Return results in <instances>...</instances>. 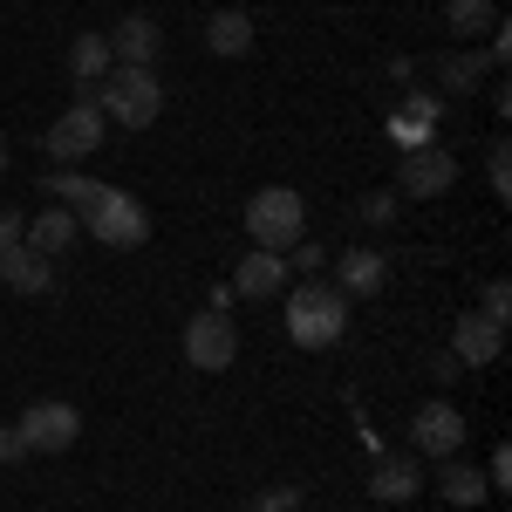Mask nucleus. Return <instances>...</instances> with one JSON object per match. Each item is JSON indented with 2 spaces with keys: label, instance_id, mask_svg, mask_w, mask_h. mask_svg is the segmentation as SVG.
<instances>
[{
  "label": "nucleus",
  "instance_id": "nucleus-1",
  "mask_svg": "<svg viewBox=\"0 0 512 512\" xmlns=\"http://www.w3.org/2000/svg\"><path fill=\"white\" fill-rule=\"evenodd\" d=\"M349 335V294L335 280H301L287 294V342L294 349H335Z\"/></svg>",
  "mask_w": 512,
  "mask_h": 512
},
{
  "label": "nucleus",
  "instance_id": "nucleus-2",
  "mask_svg": "<svg viewBox=\"0 0 512 512\" xmlns=\"http://www.w3.org/2000/svg\"><path fill=\"white\" fill-rule=\"evenodd\" d=\"M89 103L103 110V123H123V130H151L164 117V82L151 69H110V76L89 89Z\"/></svg>",
  "mask_w": 512,
  "mask_h": 512
},
{
  "label": "nucleus",
  "instance_id": "nucleus-3",
  "mask_svg": "<svg viewBox=\"0 0 512 512\" xmlns=\"http://www.w3.org/2000/svg\"><path fill=\"white\" fill-rule=\"evenodd\" d=\"M301 233H308V198L294 192V185H260V192L246 198V239L253 246L287 253Z\"/></svg>",
  "mask_w": 512,
  "mask_h": 512
},
{
  "label": "nucleus",
  "instance_id": "nucleus-4",
  "mask_svg": "<svg viewBox=\"0 0 512 512\" xmlns=\"http://www.w3.org/2000/svg\"><path fill=\"white\" fill-rule=\"evenodd\" d=\"M82 226H89V239H96V246L130 253V246H144V239H151V212H144V198L103 185V192L82 205Z\"/></svg>",
  "mask_w": 512,
  "mask_h": 512
},
{
  "label": "nucleus",
  "instance_id": "nucleus-5",
  "mask_svg": "<svg viewBox=\"0 0 512 512\" xmlns=\"http://www.w3.org/2000/svg\"><path fill=\"white\" fill-rule=\"evenodd\" d=\"M103 130H110V123H103V110H96L89 96H76V103H69L62 117L48 123L41 151L55 158V171H76V164H89L96 151H103Z\"/></svg>",
  "mask_w": 512,
  "mask_h": 512
},
{
  "label": "nucleus",
  "instance_id": "nucleus-6",
  "mask_svg": "<svg viewBox=\"0 0 512 512\" xmlns=\"http://www.w3.org/2000/svg\"><path fill=\"white\" fill-rule=\"evenodd\" d=\"M410 451H417V458H458V451H465V410H458L451 396L417 403V417H410Z\"/></svg>",
  "mask_w": 512,
  "mask_h": 512
},
{
  "label": "nucleus",
  "instance_id": "nucleus-7",
  "mask_svg": "<svg viewBox=\"0 0 512 512\" xmlns=\"http://www.w3.org/2000/svg\"><path fill=\"white\" fill-rule=\"evenodd\" d=\"M233 355H239V328H233V315L205 308V315L185 321V362H192L198 376H219V369H233Z\"/></svg>",
  "mask_w": 512,
  "mask_h": 512
},
{
  "label": "nucleus",
  "instance_id": "nucleus-8",
  "mask_svg": "<svg viewBox=\"0 0 512 512\" xmlns=\"http://www.w3.org/2000/svg\"><path fill=\"white\" fill-rule=\"evenodd\" d=\"M451 185H458V158L444 144H410L396 158V192L403 198H444Z\"/></svg>",
  "mask_w": 512,
  "mask_h": 512
},
{
  "label": "nucleus",
  "instance_id": "nucleus-9",
  "mask_svg": "<svg viewBox=\"0 0 512 512\" xmlns=\"http://www.w3.org/2000/svg\"><path fill=\"white\" fill-rule=\"evenodd\" d=\"M14 431L28 437V451H48V458H55V451H69V444L82 437V410L62 403V396H48V403H28V410H21Z\"/></svg>",
  "mask_w": 512,
  "mask_h": 512
},
{
  "label": "nucleus",
  "instance_id": "nucleus-10",
  "mask_svg": "<svg viewBox=\"0 0 512 512\" xmlns=\"http://www.w3.org/2000/svg\"><path fill=\"white\" fill-rule=\"evenodd\" d=\"M417 492H424V458H417V451H383V458L369 465V499L403 506V499H417Z\"/></svg>",
  "mask_w": 512,
  "mask_h": 512
},
{
  "label": "nucleus",
  "instance_id": "nucleus-11",
  "mask_svg": "<svg viewBox=\"0 0 512 512\" xmlns=\"http://www.w3.org/2000/svg\"><path fill=\"white\" fill-rule=\"evenodd\" d=\"M383 280H390V253H383V246H349V253L335 260V287H342L349 301L383 294Z\"/></svg>",
  "mask_w": 512,
  "mask_h": 512
},
{
  "label": "nucleus",
  "instance_id": "nucleus-12",
  "mask_svg": "<svg viewBox=\"0 0 512 512\" xmlns=\"http://www.w3.org/2000/svg\"><path fill=\"white\" fill-rule=\"evenodd\" d=\"M164 48V28L151 14H123L117 28H110V55H117V69H151Z\"/></svg>",
  "mask_w": 512,
  "mask_h": 512
},
{
  "label": "nucleus",
  "instance_id": "nucleus-13",
  "mask_svg": "<svg viewBox=\"0 0 512 512\" xmlns=\"http://www.w3.org/2000/svg\"><path fill=\"white\" fill-rule=\"evenodd\" d=\"M451 355L465 362V369H492L499 355H506V328L485 315H458V328H451Z\"/></svg>",
  "mask_w": 512,
  "mask_h": 512
},
{
  "label": "nucleus",
  "instance_id": "nucleus-14",
  "mask_svg": "<svg viewBox=\"0 0 512 512\" xmlns=\"http://www.w3.org/2000/svg\"><path fill=\"white\" fill-rule=\"evenodd\" d=\"M21 239H28V253H41V260H62V253L82 239V219L69 212V205H41Z\"/></svg>",
  "mask_w": 512,
  "mask_h": 512
},
{
  "label": "nucleus",
  "instance_id": "nucleus-15",
  "mask_svg": "<svg viewBox=\"0 0 512 512\" xmlns=\"http://www.w3.org/2000/svg\"><path fill=\"white\" fill-rule=\"evenodd\" d=\"M253 14H239V7H219L212 21H205V48L219 55V62H246L253 55Z\"/></svg>",
  "mask_w": 512,
  "mask_h": 512
},
{
  "label": "nucleus",
  "instance_id": "nucleus-16",
  "mask_svg": "<svg viewBox=\"0 0 512 512\" xmlns=\"http://www.w3.org/2000/svg\"><path fill=\"white\" fill-rule=\"evenodd\" d=\"M280 287H287V260L267 253V246H253V253L239 260V274H233V294H246V301H274Z\"/></svg>",
  "mask_w": 512,
  "mask_h": 512
},
{
  "label": "nucleus",
  "instance_id": "nucleus-17",
  "mask_svg": "<svg viewBox=\"0 0 512 512\" xmlns=\"http://www.w3.org/2000/svg\"><path fill=\"white\" fill-rule=\"evenodd\" d=\"M0 280L14 287V294H48L55 287V267L28 253V239H14V246H0Z\"/></svg>",
  "mask_w": 512,
  "mask_h": 512
},
{
  "label": "nucleus",
  "instance_id": "nucleus-18",
  "mask_svg": "<svg viewBox=\"0 0 512 512\" xmlns=\"http://www.w3.org/2000/svg\"><path fill=\"white\" fill-rule=\"evenodd\" d=\"M117 69V55H110V35H76L69 41V76H76V89L89 96L96 82Z\"/></svg>",
  "mask_w": 512,
  "mask_h": 512
},
{
  "label": "nucleus",
  "instance_id": "nucleus-19",
  "mask_svg": "<svg viewBox=\"0 0 512 512\" xmlns=\"http://www.w3.org/2000/svg\"><path fill=\"white\" fill-rule=\"evenodd\" d=\"M444 28L458 41H485L499 28V0H444Z\"/></svg>",
  "mask_w": 512,
  "mask_h": 512
},
{
  "label": "nucleus",
  "instance_id": "nucleus-20",
  "mask_svg": "<svg viewBox=\"0 0 512 512\" xmlns=\"http://www.w3.org/2000/svg\"><path fill=\"white\" fill-rule=\"evenodd\" d=\"M492 69V55H472V48H451V55H437V82L451 89V96H472L478 82Z\"/></svg>",
  "mask_w": 512,
  "mask_h": 512
},
{
  "label": "nucleus",
  "instance_id": "nucleus-21",
  "mask_svg": "<svg viewBox=\"0 0 512 512\" xmlns=\"http://www.w3.org/2000/svg\"><path fill=\"white\" fill-rule=\"evenodd\" d=\"M437 492L451 499V506H478L492 485H485V472H472V465H458V458H444V472H437Z\"/></svg>",
  "mask_w": 512,
  "mask_h": 512
},
{
  "label": "nucleus",
  "instance_id": "nucleus-22",
  "mask_svg": "<svg viewBox=\"0 0 512 512\" xmlns=\"http://www.w3.org/2000/svg\"><path fill=\"white\" fill-rule=\"evenodd\" d=\"M41 192H48V198H69V212L82 219V205L103 192V185H96V178H82V171H48V178H41Z\"/></svg>",
  "mask_w": 512,
  "mask_h": 512
},
{
  "label": "nucleus",
  "instance_id": "nucleus-23",
  "mask_svg": "<svg viewBox=\"0 0 512 512\" xmlns=\"http://www.w3.org/2000/svg\"><path fill=\"white\" fill-rule=\"evenodd\" d=\"M485 185H492V198H512V144L506 137L485 151Z\"/></svg>",
  "mask_w": 512,
  "mask_h": 512
},
{
  "label": "nucleus",
  "instance_id": "nucleus-24",
  "mask_svg": "<svg viewBox=\"0 0 512 512\" xmlns=\"http://www.w3.org/2000/svg\"><path fill=\"white\" fill-rule=\"evenodd\" d=\"M246 512H308V506H301L294 485H260V492L246 499Z\"/></svg>",
  "mask_w": 512,
  "mask_h": 512
},
{
  "label": "nucleus",
  "instance_id": "nucleus-25",
  "mask_svg": "<svg viewBox=\"0 0 512 512\" xmlns=\"http://www.w3.org/2000/svg\"><path fill=\"white\" fill-rule=\"evenodd\" d=\"M280 260H287V274H308V280H315L321 267H328V253H321V246H315V239H308V233L294 239V246H287Z\"/></svg>",
  "mask_w": 512,
  "mask_h": 512
},
{
  "label": "nucleus",
  "instance_id": "nucleus-26",
  "mask_svg": "<svg viewBox=\"0 0 512 512\" xmlns=\"http://www.w3.org/2000/svg\"><path fill=\"white\" fill-rule=\"evenodd\" d=\"M355 219L362 226H396V192H362L355 198Z\"/></svg>",
  "mask_w": 512,
  "mask_h": 512
},
{
  "label": "nucleus",
  "instance_id": "nucleus-27",
  "mask_svg": "<svg viewBox=\"0 0 512 512\" xmlns=\"http://www.w3.org/2000/svg\"><path fill=\"white\" fill-rule=\"evenodd\" d=\"M478 315L506 328V315H512V287H506V280H485V294H478Z\"/></svg>",
  "mask_w": 512,
  "mask_h": 512
},
{
  "label": "nucleus",
  "instance_id": "nucleus-28",
  "mask_svg": "<svg viewBox=\"0 0 512 512\" xmlns=\"http://www.w3.org/2000/svg\"><path fill=\"white\" fill-rule=\"evenodd\" d=\"M424 376H431L437 390H451V383H458V376H465V362H458V355H451V349H437L431 362H424Z\"/></svg>",
  "mask_w": 512,
  "mask_h": 512
},
{
  "label": "nucleus",
  "instance_id": "nucleus-29",
  "mask_svg": "<svg viewBox=\"0 0 512 512\" xmlns=\"http://www.w3.org/2000/svg\"><path fill=\"white\" fill-rule=\"evenodd\" d=\"M485 485H492V492H506V485H512V451H506V444L492 451V465H485Z\"/></svg>",
  "mask_w": 512,
  "mask_h": 512
},
{
  "label": "nucleus",
  "instance_id": "nucleus-30",
  "mask_svg": "<svg viewBox=\"0 0 512 512\" xmlns=\"http://www.w3.org/2000/svg\"><path fill=\"white\" fill-rule=\"evenodd\" d=\"M21 458H28V437L7 424V431H0V465H21Z\"/></svg>",
  "mask_w": 512,
  "mask_h": 512
},
{
  "label": "nucleus",
  "instance_id": "nucleus-31",
  "mask_svg": "<svg viewBox=\"0 0 512 512\" xmlns=\"http://www.w3.org/2000/svg\"><path fill=\"white\" fill-rule=\"evenodd\" d=\"M28 233V219H21V212H14V205H0V246H14V239Z\"/></svg>",
  "mask_w": 512,
  "mask_h": 512
}]
</instances>
